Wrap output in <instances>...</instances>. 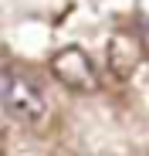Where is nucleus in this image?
Masks as SVG:
<instances>
[{"label": "nucleus", "mask_w": 149, "mask_h": 156, "mask_svg": "<svg viewBox=\"0 0 149 156\" xmlns=\"http://www.w3.org/2000/svg\"><path fill=\"white\" fill-rule=\"evenodd\" d=\"M51 75L71 92H95L98 88V71L81 48H61L51 58Z\"/></svg>", "instance_id": "f03ea898"}, {"label": "nucleus", "mask_w": 149, "mask_h": 156, "mask_svg": "<svg viewBox=\"0 0 149 156\" xmlns=\"http://www.w3.org/2000/svg\"><path fill=\"white\" fill-rule=\"evenodd\" d=\"M4 149H7V136H4V126H0V156H4Z\"/></svg>", "instance_id": "39448f33"}, {"label": "nucleus", "mask_w": 149, "mask_h": 156, "mask_svg": "<svg viewBox=\"0 0 149 156\" xmlns=\"http://www.w3.org/2000/svg\"><path fill=\"white\" fill-rule=\"evenodd\" d=\"M0 105L17 122L37 126L47 115V98L41 85L20 68H0Z\"/></svg>", "instance_id": "f257e3e1"}, {"label": "nucleus", "mask_w": 149, "mask_h": 156, "mask_svg": "<svg viewBox=\"0 0 149 156\" xmlns=\"http://www.w3.org/2000/svg\"><path fill=\"white\" fill-rule=\"evenodd\" d=\"M139 55H142V41L119 34V37H112V48H109V65H112V71H115L119 78H126V75L136 68Z\"/></svg>", "instance_id": "7ed1b4c3"}, {"label": "nucleus", "mask_w": 149, "mask_h": 156, "mask_svg": "<svg viewBox=\"0 0 149 156\" xmlns=\"http://www.w3.org/2000/svg\"><path fill=\"white\" fill-rule=\"evenodd\" d=\"M139 41H142V51H149V20H142V31H139Z\"/></svg>", "instance_id": "20e7f679"}]
</instances>
